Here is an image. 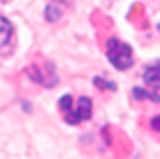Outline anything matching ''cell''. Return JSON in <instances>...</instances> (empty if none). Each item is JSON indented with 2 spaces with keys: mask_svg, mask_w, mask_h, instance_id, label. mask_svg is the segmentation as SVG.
I'll use <instances>...</instances> for the list:
<instances>
[{
  "mask_svg": "<svg viewBox=\"0 0 160 159\" xmlns=\"http://www.w3.org/2000/svg\"><path fill=\"white\" fill-rule=\"evenodd\" d=\"M143 80H145V84H147L149 88L158 90L160 88V62L149 66V68L143 71Z\"/></svg>",
  "mask_w": 160,
  "mask_h": 159,
  "instance_id": "3957f363",
  "label": "cell"
},
{
  "mask_svg": "<svg viewBox=\"0 0 160 159\" xmlns=\"http://www.w3.org/2000/svg\"><path fill=\"white\" fill-rule=\"evenodd\" d=\"M13 34V26L6 17H0V49L8 45V41Z\"/></svg>",
  "mask_w": 160,
  "mask_h": 159,
  "instance_id": "277c9868",
  "label": "cell"
},
{
  "mask_svg": "<svg viewBox=\"0 0 160 159\" xmlns=\"http://www.w3.org/2000/svg\"><path fill=\"white\" fill-rule=\"evenodd\" d=\"M60 111H62V116L67 123L71 125H77L80 122H86V120L91 118V111H93V103L89 97L82 96L78 101H77V107H73V97L67 94L60 99Z\"/></svg>",
  "mask_w": 160,
  "mask_h": 159,
  "instance_id": "6da1fadb",
  "label": "cell"
},
{
  "mask_svg": "<svg viewBox=\"0 0 160 159\" xmlns=\"http://www.w3.org/2000/svg\"><path fill=\"white\" fill-rule=\"evenodd\" d=\"M60 15H62V11L56 9L54 4H50V6L47 8V11H45V17H47L48 21H56V19H60Z\"/></svg>",
  "mask_w": 160,
  "mask_h": 159,
  "instance_id": "8992f818",
  "label": "cell"
},
{
  "mask_svg": "<svg viewBox=\"0 0 160 159\" xmlns=\"http://www.w3.org/2000/svg\"><path fill=\"white\" fill-rule=\"evenodd\" d=\"M106 56L108 60L118 68V69H128L134 62V56H132V49L130 45L119 41L118 38H110L108 45H106Z\"/></svg>",
  "mask_w": 160,
  "mask_h": 159,
  "instance_id": "7a4b0ae2",
  "label": "cell"
},
{
  "mask_svg": "<svg viewBox=\"0 0 160 159\" xmlns=\"http://www.w3.org/2000/svg\"><path fill=\"white\" fill-rule=\"evenodd\" d=\"M134 97L136 99H151V101H157L158 103L160 101V97L158 96H155V94H149V92H145V90H140V88H134Z\"/></svg>",
  "mask_w": 160,
  "mask_h": 159,
  "instance_id": "5b68a950",
  "label": "cell"
}]
</instances>
